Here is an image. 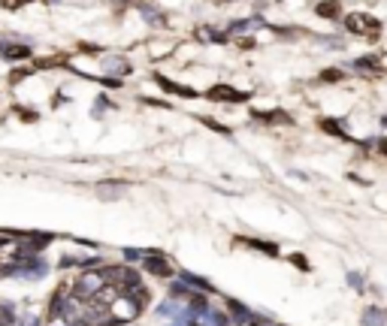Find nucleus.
Here are the masks:
<instances>
[{
    "label": "nucleus",
    "mask_w": 387,
    "mask_h": 326,
    "mask_svg": "<svg viewBox=\"0 0 387 326\" xmlns=\"http://www.w3.org/2000/svg\"><path fill=\"white\" fill-rule=\"evenodd\" d=\"M345 27L351 33H360V36H369V39H378V33H381V21L366 15V12H351L345 18Z\"/></svg>",
    "instance_id": "obj_1"
},
{
    "label": "nucleus",
    "mask_w": 387,
    "mask_h": 326,
    "mask_svg": "<svg viewBox=\"0 0 387 326\" xmlns=\"http://www.w3.org/2000/svg\"><path fill=\"white\" fill-rule=\"evenodd\" d=\"M142 18H148L151 24H163V15L154 12V6H142Z\"/></svg>",
    "instance_id": "obj_15"
},
{
    "label": "nucleus",
    "mask_w": 387,
    "mask_h": 326,
    "mask_svg": "<svg viewBox=\"0 0 387 326\" xmlns=\"http://www.w3.org/2000/svg\"><path fill=\"white\" fill-rule=\"evenodd\" d=\"M185 281H188V284H194V287H200V290H212V284H209V281H203V278H197V275H191V272H185Z\"/></svg>",
    "instance_id": "obj_16"
},
{
    "label": "nucleus",
    "mask_w": 387,
    "mask_h": 326,
    "mask_svg": "<svg viewBox=\"0 0 387 326\" xmlns=\"http://www.w3.org/2000/svg\"><path fill=\"white\" fill-rule=\"evenodd\" d=\"M154 82L167 91V94H179V97H197V91L194 88H188V85H179V82H173V79H167V76H154Z\"/></svg>",
    "instance_id": "obj_5"
},
{
    "label": "nucleus",
    "mask_w": 387,
    "mask_h": 326,
    "mask_svg": "<svg viewBox=\"0 0 387 326\" xmlns=\"http://www.w3.org/2000/svg\"><path fill=\"white\" fill-rule=\"evenodd\" d=\"M378 151L387 157V136H384V139H378Z\"/></svg>",
    "instance_id": "obj_23"
},
{
    "label": "nucleus",
    "mask_w": 387,
    "mask_h": 326,
    "mask_svg": "<svg viewBox=\"0 0 387 326\" xmlns=\"http://www.w3.org/2000/svg\"><path fill=\"white\" fill-rule=\"evenodd\" d=\"M242 245H251V248H257L260 254H269V257H275V254H279V248H275L272 242H257V239H242Z\"/></svg>",
    "instance_id": "obj_11"
},
{
    "label": "nucleus",
    "mask_w": 387,
    "mask_h": 326,
    "mask_svg": "<svg viewBox=\"0 0 387 326\" xmlns=\"http://www.w3.org/2000/svg\"><path fill=\"white\" fill-rule=\"evenodd\" d=\"M227 305H230V311H233V314H236V320H239V323H245V320H248V311H245V308H242V305H236V302H233V299H230V302H227Z\"/></svg>",
    "instance_id": "obj_17"
},
{
    "label": "nucleus",
    "mask_w": 387,
    "mask_h": 326,
    "mask_svg": "<svg viewBox=\"0 0 387 326\" xmlns=\"http://www.w3.org/2000/svg\"><path fill=\"white\" fill-rule=\"evenodd\" d=\"M354 70L369 73V76H381V73H384V67L378 63V57H372V54H369V57H357V60H354Z\"/></svg>",
    "instance_id": "obj_6"
},
{
    "label": "nucleus",
    "mask_w": 387,
    "mask_h": 326,
    "mask_svg": "<svg viewBox=\"0 0 387 326\" xmlns=\"http://www.w3.org/2000/svg\"><path fill=\"white\" fill-rule=\"evenodd\" d=\"M239 45H242V48H251V45H254V39H251V36H245V39H239Z\"/></svg>",
    "instance_id": "obj_22"
},
{
    "label": "nucleus",
    "mask_w": 387,
    "mask_h": 326,
    "mask_svg": "<svg viewBox=\"0 0 387 326\" xmlns=\"http://www.w3.org/2000/svg\"><path fill=\"white\" fill-rule=\"evenodd\" d=\"M27 73H30V67H27V70H15V73L9 76V82H21V79H24Z\"/></svg>",
    "instance_id": "obj_19"
},
{
    "label": "nucleus",
    "mask_w": 387,
    "mask_h": 326,
    "mask_svg": "<svg viewBox=\"0 0 387 326\" xmlns=\"http://www.w3.org/2000/svg\"><path fill=\"white\" fill-rule=\"evenodd\" d=\"M315 12H318L321 18H339V15H342V3H339V0H324V3L315 6Z\"/></svg>",
    "instance_id": "obj_8"
},
{
    "label": "nucleus",
    "mask_w": 387,
    "mask_h": 326,
    "mask_svg": "<svg viewBox=\"0 0 387 326\" xmlns=\"http://www.w3.org/2000/svg\"><path fill=\"white\" fill-rule=\"evenodd\" d=\"M291 260H294V263H297L300 269H309V263H306V257H300V254H297V257H291Z\"/></svg>",
    "instance_id": "obj_20"
},
{
    "label": "nucleus",
    "mask_w": 387,
    "mask_h": 326,
    "mask_svg": "<svg viewBox=\"0 0 387 326\" xmlns=\"http://www.w3.org/2000/svg\"><path fill=\"white\" fill-rule=\"evenodd\" d=\"M384 320H387V314L381 308H366V311H363V323L366 326H381Z\"/></svg>",
    "instance_id": "obj_10"
},
{
    "label": "nucleus",
    "mask_w": 387,
    "mask_h": 326,
    "mask_svg": "<svg viewBox=\"0 0 387 326\" xmlns=\"http://www.w3.org/2000/svg\"><path fill=\"white\" fill-rule=\"evenodd\" d=\"M321 130L330 133V136H339V139H351V136H348V127H345L342 121H336V118H324V121H321Z\"/></svg>",
    "instance_id": "obj_7"
},
{
    "label": "nucleus",
    "mask_w": 387,
    "mask_h": 326,
    "mask_svg": "<svg viewBox=\"0 0 387 326\" xmlns=\"http://www.w3.org/2000/svg\"><path fill=\"white\" fill-rule=\"evenodd\" d=\"M254 118H260L266 124H291V115H285V112H254Z\"/></svg>",
    "instance_id": "obj_9"
},
{
    "label": "nucleus",
    "mask_w": 387,
    "mask_h": 326,
    "mask_svg": "<svg viewBox=\"0 0 387 326\" xmlns=\"http://www.w3.org/2000/svg\"><path fill=\"white\" fill-rule=\"evenodd\" d=\"M206 97L209 100H215V103H245L248 100V94L245 91H236V88H230V85H212L209 91H206Z\"/></svg>",
    "instance_id": "obj_2"
},
{
    "label": "nucleus",
    "mask_w": 387,
    "mask_h": 326,
    "mask_svg": "<svg viewBox=\"0 0 387 326\" xmlns=\"http://www.w3.org/2000/svg\"><path fill=\"white\" fill-rule=\"evenodd\" d=\"M203 124H209V127H212V130H218V133H230L224 124H218V121H212V118H203Z\"/></svg>",
    "instance_id": "obj_18"
},
{
    "label": "nucleus",
    "mask_w": 387,
    "mask_h": 326,
    "mask_svg": "<svg viewBox=\"0 0 387 326\" xmlns=\"http://www.w3.org/2000/svg\"><path fill=\"white\" fill-rule=\"evenodd\" d=\"M15 323V308L9 302H0V326H12Z\"/></svg>",
    "instance_id": "obj_12"
},
{
    "label": "nucleus",
    "mask_w": 387,
    "mask_h": 326,
    "mask_svg": "<svg viewBox=\"0 0 387 326\" xmlns=\"http://www.w3.org/2000/svg\"><path fill=\"white\" fill-rule=\"evenodd\" d=\"M106 70L124 76V73H130V63H127V60H118V57H109V60H106Z\"/></svg>",
    "instance_id": "obj_13"
},
{
    "label": "nucleus",
    "mask_w": 387,
    "mask_h": 326,
    "mask_svg": "<svg viewBox=\"0 0 387 326\" xmlns=\"http://www.w3.org/2000/svg\"><path fill=\"white\" fill-rule=\"evenodd\" d=\"M324 85H336V82H342V70H336V67H330V70H324L321 76H318Z\"/></svg>",
    "instance_id": "obj_14"
},
{
    "label": "nucleus",
    "mask_w": 387,
    "mask_h": 326,
    "mask_svg": "<svg viewBox=\"0 0 387 326\" xmlns=\"http://www.w3.org/2000/svg\"><path fill=\"white\" fill-rule=\"evenodd\" d=\"M0 54H3L6 60L18 63V60H27V57H30V45H18V42H0Z\"/></svg>",
    "instance_id": "obj_4"
},
{
    "label": "nucleus",
    "mask_w": 387,
    "mask_h": 326,
    "mask_svg": "<svg viewBox=\"0 0 387 326\" xmlns=\"http://www.w3.org/2000/svg\"><path fill=\"white\" fill-rule=\"evenodd\" d=\"M124 257H127V260H139V251H133V248H127V251H124Z\"/></svg>",
    "instance_id": "obj_21"
},
{
    "label": "nucleus",
    "mask_w": 387,
    "mask_h": 326,
    "mask_svg": "<svg viewBox=\"0 0 387 326\" xmlns=\"http://www.w3.org/2000/svg\"><path fill=\"white\" fill-rule=\"evenodd\" d=\"M142 269L148 272V275H157V278H170L173 275V266H170V260H163L160 254H148V257H142Z\"/></svg>",
    "instance_id": "obj_3"
}]
</instances>
